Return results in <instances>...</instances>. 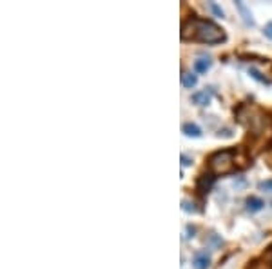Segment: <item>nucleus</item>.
<instances>
[{
  "label": "nucleus",
  "instance_id": "obj_1",
  "mask_svg": "<svg viewBox=\"0 0 272 269\" xmlns=\"http://www.w3.org/2000/svg\"><path fill=\"white\" fill-rule=\"evenodd\" d=\"M180 36L182 40H198L211 46L227 40V35L220 26H216L212 20H204L198 17H190L189 20L182 22Z\"/></svg>",
  "mask_w": 272,
  "mask_h": 269
},
{
  "label": "nucleus",
  "instance_id": "obj_2",
  "mask_svg": "<svg viewBox=\"0 0 272 269\" xmlns=\"http://www.w3.org/2000/svg\"><path fill=\"white\" fill-rule=\"evenodd\" d=\"M234 157H236L234 149H221V151L209 155V159H207L209 173L211 175H229L234 169V164H236Z\"/></svg>",
  "mask_w": 272,
  "mask_h": 269
},
{
  "label": "nucleus",
  "instance_id": "obj_3",
  "mask_svg": "<svg viewBox=\"0 0 272 269\" xmlns=\"http://www.w3.org/2000/svg\"><path fill=\"white\" fill-rule=\"evenodd\" d=\"M192 268L194 269H209L211 268V256L207 255V251H198L192 258Z\"/></svg>",
  "mask_w": 272,
  "mask_h": 269
},
{
  "label": "nucleus",
  "instance_id": "obj_4",
  "mask_svg": "<svg viewBox=\"0 0 272 269\" xmlns=\"http://www.w3.org/2000/svg\"><path fill=\"white\" fill-rule=\"evenodd\" d=\"M190 100L200 108H205L211 104V91H207V88H205V91H196L190 95Z\"/></svg>",
  "mask_w": 272,
  "mask_h": 269
},
{
  "label": "nucleus",
  "instance_id": "obj_5",
  "mask_svg": "<svg viewBox=\"0 0 272 269\" xmlns=\"http://www.w3.org/2000/svg\"><path fill=\"white\" fill-rule=\"evenodd\" d=\"M212 182H214V175H211V173H209V175H202V177L196 180V189L202 195L209 193V189H211Z\"/></svg>",
  "mask_w": 272,
  "mask_h": 269
},
{
  "label": "nucleus",
  "instance_id": "obj_6",
  "mask_svg": "<svg viewBox=\"0 0 272 269\" xmlns=\"http://www.w3.org/2000/svg\"><path fill=\"white\" fill-rule=\"evenodd\" d=\"M245 204H247V211L249 213H258V211H261L265 207V202L261 200V198H258V197H249L245 200Z\"/></svg>",
  "mask_w": 272,
  "mask_h": 269
},
{
  "label": "nucleus",
  "instance_id": "obj_7",
  "mask_svg": "<svg viewBox=\"0 0 272 269\" xmlns=\"http://www.w3.org/2000/svg\"><path fill=\"white\" fill-rule=\"evenodd\" d=\"M182 133H184L185 137H190V138H200L204 135L202 129H200L196 124H192V122H185V124L182 126Z\"/></svg>",
  "mask_w": 272,
  "mask_h": 269
},
{
  "label": "nucleus",
  "instance_id": "obj_8",
  "mask_svg": "<svg viewBox=\"0 0 272 269\" xmlns=\"http://www.w3.org/2000/svg\"><path fill=\"white\" fill-rule=\"evenodd\" d=\"M236 9L239 11V15H241V18H243L247 26H254V18H252L251 11H249V7L245 6L241 0H236Z\"/></svg>",
  "mask_w": 272,
  "mask_h": 269
},
{
  "label": "nucleus",
  "instance_id": "obj_9",
  "mask_svg": "<svg viewBox=\"0 0 272 269\" xmlns=\"http://www.w3.org/2000/svg\"><path fill=\"white\" fill-rule=\"evenodd\" d=\"M211 66H212V62L209 58H198V60H194V71L200 73V75L207 73V71L211 69Z\"/></svg>",
  "mask_w": 272,
  "mask_h": 269
},
{
  "label": "nucleus",
  "instance_id": "obj_10",
  "mask_svg": "<svg viewBox=\"0 0 272 269\" xmlns=\"http://www.w3.org/2000/svg\"><path fill=\"white\" fill-rule=\"evenodd\" d=\"M182 84H184L185 88L192 90V88H194V86L198 84V76L192 75V73H187V71H184V73H182Z\"/></svg>",
  "mask_w": 272,
  "mask_h": 269
},
{
  "label": "nucleus",
  "instance_id": "obj_11",
  "mask_svg": "<svg viewBox=\"0 0 272 269\" xmlns=\"http://www.w3.org/2000/svg\"><path fill=\"white\" fill-rule=\"evenodd\" d=\"M182 209L187 211V213H198V211H200V209H198L194 204H190L189 200H182Z\"/></svg>",
  "mask_w": 272,
  "mask_h": 269
},
{
  "label": "nucleus",
  "instance_id": "obj_12",
  "mask_svg": "<svg viewBox=\"0 0 272 269\" xmlns=\"http://www.w3.org/2000/svg\"><path fill=\"white\" fill-rule=\"evenodd\" d=\"M209 7H211V11L216 15L218 18H223V9L218 6L216 2H209Z\"/></svg>",
  "mask_w": 272,
  "mask_h": 269
},
{
  "label": "nucleus",
  "instance_id": "obj_13",
  "mask_svg": "<svg viewBox=\"0 0 272 269\" xmlns=\"http://www.w3.org/2000/svg\"><path fill=\"white\" fill-rule=\"evenodd\" d=\"M258 187L261 191H267V193H272V179L269 180H263V182H259Z\"/></svg>",
  "mask_w": 272,
  "mask_h": 269
},
{
  "label": "nucleus",
  "instance_id": "obj_14",
  "mask_svg": "<svg viewBox=\"0 0 272 269\" xmlns=\"http://www.w3.org/2000/svg\"><path fill=\"white\" fill-rule=\"evenodd\" d=\"M249 73H251V75H252V78H256V80H259V82H261V84H269V80H267L265 76H261V73H258L256 69H251Z\"/></svg>",
  "mask_w": 272,
  "mask_h": 269
},
{
  "label": "nucleus",
  "instance_id": "obj_15",
  "mask_svg": "<svg viewBox=\"0 0 272 269\" xmlns=\"http://www.w3.org/2000/svg\"><path fill=\"white\" fill-rule=\"evenodd\" d=\"M216 135H218V137H223V138H232V129L225 127V129H220Z\"/></svg>",
  "mask_w": 272,
  "mask_h": 269
},
{
  "label": "nucleus",
  "instance_id": "obj_16",
  "mask_svg": "<svg viewBox=\"0 0 272 269\" xmlns=\"http://www.w3.org/2000/svg\"><path fill=\"white\" fill-rule=\"evenodd\" d=\"M263 35H265L267 38H271L272 40V22H269L265 28H263Z\"/></svg>",
  "mask_w": 272,
  "mask_h": 269
},
{
  "label": "nucleus",
  "instance_id": "obj_17",
  "mask_svg": "<svg viewBox=\"0 0 272 269\" xmlns=\"http://www.w3.org/2000/svg\"><path fill=\"white\" fill-rule=\"evenodd\" d=\"M180 160H182V164H184V166H190V164H192V159H189L187 155H182Z\"/></svg>",
  "mask_w": 272,
  "mask_h": 269
}]
</instances>
